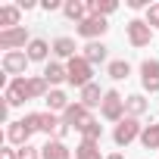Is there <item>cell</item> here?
<instances>
[{"label": "cell", "instance_id": "obj_8", "mask_svg": "<svg viewBox=\"0 0 159 159\" xmlns=\"http://www.w3.org/2000/svg\"><path fill=\"white\" fill-rule=\"evenodd\" d=\"M25 122L31 125V131H47V134H50V131H56V128L62 125L53 112H31V116H25Z\"/></svg>", "mask_w": 159, "mask_h": 159}, {"label": "cell", "instance_id": "obj_20", "mask_svg": "<svg viewBox=\"0 0 159 159\" xmlns=\"http://www.w3.org/2000/svg\"><path fill=\"white\" fill-rule=\"evenodd\" d=\"M116 0H91L88 3V10H91V16H100V19H106L109 13H116Z\"/></svg>", "mask_w": 159, "mask_h": 159}, {"label": "cell", "instance_id": "obj_23", "mask_svg": "<svg viewBox=\"0 0 159 159\" xmlns=\"http://www.w3.org/2000/svg\"><path fill=\"white\" fill-rule=\"evenodd\" d=\"M75 50H78V47H75V41H72V38H56V41H53V53H56V56L75 59Z\"/></svg>", "mask_w": 159, "mask_h": 159}, {"label": "cell", "instance_id": "obj_14", "mask_svg": "<svg viewBox=\"0 0 159 159\" xmlns=\"http://www.w3.org/2000/svg\"><path fill=\"white\" fill-rule=\"evenodd\" d=\"M62 13L72 19V22H78V25H81L84 19H88V3H81V0H66V3H62Z\"/></svg>", "mask_w": 159, "mask_h": 159}, {"label": "cell", "instance_id": "obj_33", "mask_svg": "<svg viewBox=\"0 0 159 159\" xmlns=\"http://www.w3.org/2000/svg\"><path fill=\"white\" fill-rule=\"evenodd\" d=\"M19 10H34V0H19Z\"/></svg>", "mask_w": 159, "mask_h": 159}, {"label": "cell", "instance_id": "obj_25", "mask_svg": "<svg viewBox=\"0 0 159 159\" xmlns=\"http://www.w3.org/2000/svg\"><path fill=\"white\" fill-rule=\"evenodd\" d=\"M47 106H50V112H66L69 109V97L62 91H50L47 94Z\"/></svg>", "mask_w": 159, "mask_h": 159}, {"label": "cell", "instance_id": "obj_22", "mask_svg": "<svg viewBox=\"0 0 159 159\" xmlns=\"http://www.w3.org/2000/svg\"><path fill=\"white\" fill-rule=\"evenodd\" d=\"M47 50H50V44H47V41H41V38L28 41V59H31V62H41V59H47Z\"/></svg>", "mask_w": 159, "mask_h": 159}, {"label": "cell", "instance_id": "obj_15", "mask_svg": "<svg viewBox=\"0 0 159 159\" xmlns=\"http://www.w3.org/2000/svg\"><path fill=\"white\" fill-rule=\"evenodd\" d=\"M81 106H88V109H94V106H103V94H100V88L91 81L88 88H81Z\"/></svg>", "mask_w": 159, "mask_h": 159}, {"label": "cell", "instance_id": "obj_18", "mask_svg": "<svg viewBox=\"0 0 159 159\" xmlns=\"http://www.w3.org/2000/svg\"><path fill=\"white\" fill-rule=\"evenodd\" d=\"M125 112H128L131 119L143 116V112H147V100H143L140 94H131V97H125Z\"/></svg>", "mask_w": 159, "mask_h": 159}, {"label": "cell", "instance_id": "obj_16", "mask_svg": "<svg viewBox=\"0 0 159 159\" xmlns=\"http://www.w3.org/2000/svg\"><path fill=\"white\" fill-rule=\"evenodd\" d=\"M44 78H47V84H59V81H69V72H66V66H59V62H47Z\"/></svg>", "mask_w": 159, "mask_h": 159}, {"label": "cell", "instance_id": "obj_34", "mask_svg": "<svg viewBox=\"0 0 159 159\" xmlns=\"http://www.w3.org/2000/svg\"><path fill=\"white\" fill-rule=\"evenodd\" d=\"M106 159H125V156H122V153H109Z\"/></svg>", "mask_w": 159, "mask_h": 159}, {"label": "cell", "instance_id": "obj_4", "mask_svg": "<svg viewBox=\"0 0 159 159\" xmlns=\"http://www.w3.org/2000/svg\"><path fill=\"white\" fill-rule=\"evenodd\" d=\"M91 122H94V119H91L88 106H81V103H69V109L62 112V125H69V128H78V131H84Z\"/></svg>", "mask_w": 159, "mask_h": 159}, {"label": "cell", "instance_id": "obj_9", "mask_svg": "<svg viewBox=\"0 0 159 159\" xmlns=\"http://www.w3.org/2000/svg\"><path fill=\"white\" fill-rule=\"evenodd\" d=\"M140 81H143V88L150 94L159 91V62L156 59H143L140 62Z\"/></svg>", "mask_w": 159, "mask_h": 159}, {"label": "cell", "instance_id": "obj_1", "mask_svg": "<svg viewBox=\"0 0 159 159\" xmlns=\"http://www.w3.org/2000/svg\"><path fill=\"white\" fill-rule=\"evenodd\" d=\"M34 97H47V78H13L3 100L10 106H22L25 100H34Z\"/></svg>", "mask_w": 159, "mask_h": 159}, {"label": "cell", "instance_id": "obj_19", "mask_svg": "<svg viewBox=\"0 0 159 159\" xmlns=\"http://www.w3.org/2000/svg\"><path fill=\"white\" fill-rule=\"evenodd\" d=\"M140 143L147 150H159V122H153V125H147L140 131Z\"/></svg>", "mask_w": 159, "mask_h": 159}, {"label": "cell", "instance_id": "obj_12", "mask_svg": "<svg viewBox=\"0 0 159 159\" xmlns=\"http://www.w3.org/2000/svg\"><path fill=\"white\" fill-rule=\"evenodd\" d=\"M106 19H100V16H88L81 25H78V34L81 38H100V34H106Z\"/></svg>", "mask_w": 159, "mask_h": 159}, {"label": "cell", "instance_id": "obj_11", "mask_svg": "<svg viewBox=\"0 0 159 159\" xmlns=\"http://www.w3.org/2000/svg\"><path fill=\"white\" fill-rule=\"evenodd\" d=\"M31 134H34V131H31V125H28L25 119H22V122H10V128H7V137H10V143H16V147H25Z\"/></svg>", "mask_w": 159, "mask_h": 159}, {"label": "cell", "instance_id": "obj_30", "mask_svg": "<svg viewBox=\"0 0 159 159\" xmlns=\"http://www.w3.org/2000/svg\"><path fill=\"white\" fill-rule=\"evenodd\" d=\"M128 7L131 10H143V7H150V0H128Z\"/></svg>", "mask_w": 159, "mask_h": 159}, {"label": "cell", "instance_id": "obj_28", "mask_svg": "<svg viewBox=\"0 0 159 159\" xmlns=\"http://www.w3.org/2000/svg\"><path fill=\"white\" fill-rule=\"evenodd\" d=\"M16 153H19V159H38V156H41V153H38V147H31V143H25V147H19Z\"/></svg>", "mask_w": 159, "mask_h": 159}, {"label": "cell", "instance_id": "obj_32", "mask_svg": "<svg viewBox=\"0 0 159 159\" xmlns=\"http://www.w3.org/2000/svg\"><path fill=\"white\" fill-rule=\"evenodd\" d=\"M0 159H19V153H16V150H3V153H0Z\"/></svg>", "mask_w": 159, "mask_h": 159}, {"label": "cell", "instance_id": "obj_27", "mask_svg": "<svg viewBox=\"0 0 159 159\" xmlns=\"http://www.w3.org/2000/svg\"><path fill=\"white\" fill-rule=\"evenodd\" d=\"M81 134H84V140H100L103 128H100V122H91V125H88V128H84Z\"/></svg>", "mask_w": 159, "mask_h": 159}, {"label": "cell", "instance_id": "obj_24", "mask_svg": "<svg viewBox=\"0 0 159 159\" xmlns=\"http://www.w3.org/2000/svg\"><path fill=\"white\" fill-rule=\"evenodd\" d=\"M81 56H84L91 66H94V62H103V59H106V47H103L100 41H91V44L84 47V53H81Z\"/></svg>", "mask_w": 159, "mask_h": 159}, {"label": "cell", "instance_id": "obj_6", "mask_svg": "<svg viewBox=\"0 0 159 159\" xmlns=\"http://www.w3.org/2000/svg\"><path fill=\"white\" fill-rule=\"evenodd\" d=\"M137 134H140V125H137V119H131V116H128V119H122V122L116 125V131H112V137H116V143H119V147H128Z\"/></svg>", "mask_w": 159, "mask_h": 159}, {"label": "cell", "instance_id": "obj_17", "mask_svg": "<svg viewBox=\"0 0 159 159\" xmlns=\"http://www.w3.org/2000/svg\"><path fill=\"white\" fill-rule=\"evenodd\" d=\"M19 7H0V25H3V31L10 28H19Z\"/></svg>", "mask_w": 159, "mask_h": 159}, {"label": "cell", "instance_id": "obj_7", "mask_svg": "<svg viewBox=\"0 0 159 159\" xmlns=\"http://www.w3.org/2000/svg\"><path fill=\"white\" fill-rule=\"evenodd\" d=\"M28 62H31V59H28V53H19V50H10V53H3V72H7V75H16V78H22Z\"/></svg>", "mask_w": 159, "mask_h": 159}, {"label": "cell", "instance_id": "obj_26", "mask_svg": "<svg viewBox=\"0 0 159 159\" xmlns=\"http://www.w3.org/2000/svg\"><path fill=\"white\" fill-rule=\"evenodd\" d=\"M128 72H131V66H128L125 59H116V62H109V78H116V81L128 78Z\"/></svg>", "mask_w": 159, "mask_h": 159}, {"label": "cell", "instance_id": "obj_3", "mask_svg": "<svg viewBox=\"0 0 159 159\" xmlns=\"http://www.w3.org/2000/svg\"><path fill=\"white\" fill-rule=\"evenodd\" d=\"M100 112H103V119H109V122H122V116H125V100H122V94H119V91H106Z\"/></svg>", "mask_w": 159, "mask_h": 159}, {"label": "cell", "instance_id": "obj_10", "mask_svg": "<svg viewBox=\"0 0 159 159\" xmlns=\"http://www.w3.org/2000/svg\"><path fill=\"white\" fill-rule=\"evenodd\" d=\"M25 41H28V31L25 28H10V31L0 28V47H3L7 53L16 50V47H25Z\"/></svg>", "mask_w": 159, "mask_h": 159}, {"label": "cell", "instance_id": "obj_21", "mask_svg": "<svg viewBox=\"0 0 159 159\" xmlns=\"http://www.w3.org/2000/svg\"><path fill=\"white\" fill-rule=\"evenodd\" d=\"M75 159H103L97 140H81V143H78V150H75Z\"/></svg>", "mask_w": 159, "mask_h": 159}, {"label": "cell", "instance_id": "obj_2", "mask_svg": "<svg viewBox=\"0 0 159 159\" xmlns=\"http://www.w3.org/2000/svg\"><path fill=\"white\" fill-rule=\"evenodd\" d=\"M66 72H69V84H75V88H88V84H91V62H88L84 56L69 59Z\"/></svg>", "mask_w": 159, "mask_h": 159}, {"label": "cell", "instance_id": "obj_13", "mask_svg": "<svg viewBox=\"0 0 159 159\" xmlns=\"http://www.w3.org/2000/svg\"><path fill=\"white\" fill-rule=\"evenodd\" d=\"M41 159H72V153L62 140H47L41 147Z\"/></svg>", "mask_w": 159, "mask_h": 159}, {"label": "cell", "instance_id": "obj_5", "mask_svg": "<svg viewBox=\"0 0 159 159\" xmlns=\"http://www.w3.org/2000/svg\"><path fill=\"white\" fill-rule=\"evenodd\" d=\"M128 41L134 47H147L153 41V28L147 25V19H131L128 22Z\"/></svg>", "mask_w": 159, "mask_h": 159}, {"label": "cell", "instance_id": "obj_29", "mask_svg": "<svg viewBox=\"0 0 159 159\" xmlns=\"http://www.w3.org/2000/svg\"><path fill=\"white\" fill-rule=\"evenodd\" d=\"M147 25H150V28L159 25V3H153V7L147 10Z\"/></svg>", "mask_w": 159, "mask_h": 159}, {"label": "cell", "instance_id": "obj_31", "mask_svg": "<svg viewBox=\"0 0 159 159\" xmlns=\"http://www.w3.org/2000/svg\"><path fill=\"white\" fill-rule=\"evenodd\" d=\"M41 7H44V10H59V0H44Z\"/></svg>", "mask_w": 159, "mask_h": 159}]
</instances>
